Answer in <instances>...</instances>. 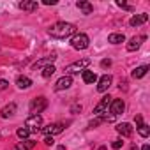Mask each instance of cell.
Segmentation results:
<instances>
[{
  "label": "cell",
  "instance_id": "6da1fadb",
  "mask_svg": "<svg viewBox=\"0 0 150 150\" xmlns=\"http://www.w3.org/2000/svg\"><path fill=\"white\" fill-rule=\"evenodd\" d=\"M48 34L55 39H65L69 35H74L76 34V25L72 23H65V21H58L55 25H51L48 28Z\"/></svg>",
  "mask_w": 150,
  "mask_h": 150
},
{
  "label": "cell",
  "instance_id": "7a4b0ae2",
  "mask_svg": "<svg viewBox=\"0 0 150 150\" xmlns=\"http://www.w3.org/2000/svg\"><path fill=\"white\" fill-rule=\"evenodd\" d=\"M88 44H90V39H88V35L83 34V32L74 34V35L71 37V46H72L74 50H87Z\"/></svg>",
  "mask_w": 150,
  "mask_h": 150
},
{
  "label": "cell",
  "instance_id": "3957f363",
  "mask_svg": "<svg viewBox=\"0 0 150 150\" xmlns=\"http://www.w3.org/2000/svg\"><path fill=\"white\" fill-rule=\"evenodd\" d=\"M88 65H90V58H81V60H78V62H74V64H69V65L65 67V76H71V74H78L80 71L83 72L85 67H88Z\"/></svg>",
  "mask_w": 150,
  "mask_h": 150
},
{
  "label": "cell",
  "instance_id": "277c9868",
  "mask_svg": "<svg viewBox=\"0 0 150 150\" xmlns=\"http://www.w3.org/2000/svg\"><path fill=\"white\" fill-rule=\"evenodd\" d=\"M25 127L30 131V132H39L42 129V117L41 115H30L27 120H25Z\"/></svg>",
  "mask_w": 150,
  "mask_h": 150
},
{
  "label": "cell",
  "instance_id": "5b68a950",
  "mask_svg": "<svg viewBox=\"0 0 150 150\" xmlns=\"http://www.w3.org/2000/svg\"><path fill=\"white\" fill-rule=\"evenodd\" d=\"M46 108H48V99H46L44 96L35 97V99H32V103H30V113H32V115H39V113L44 111Z\"/></svg>",
  "mask_w": 150,
  "mask_h": 150
},
{
  "label": "cell",
  "instance_id": "8992f818",
  "mask_svg": "<svg viewBox=\"0 0 150 150\" xmlns=\"http://www.w3.org/2000/svg\"><path fill=\"white\" fill-rule=\"evenodd\" d=\"M111 97L110 96H104L101 101H99V104L94 108V115H97V117H103L104 113H108V110H110V104H111Z\"/></svg>",
  "mask_w": 150,
  "mask_h": 150
},
{
  "label": "cell",
  "instance_id": "52a82bcc",
  "mask_svg": "<svg viewBox=\"0 0 150 150\" xmlns=\"http://www.w3.org/2000/svg\"><path fill=\"white\" fill-rule=\"evenodd\" d=\"M64 129H65V124H62V122H57V124H50L48 127H42L41 131H42L46 136H53V134H60Z\"/></svg>",
  "mask_w": 150,
  "mask_h": 150
},
{
  "label": "cell",
  "instance_id": "ba28073f",
  "mask_svg": "<svg viewBox=\"0 0 150 150\" xmlns=\"http://www.w3.org/2000/svg\"><path fill=\"white\" fill-rule=\"evenodd\" d=\"M124 110H125V103H124L122 99H113V101H111V104H110V111H111V115L118 117V115L124 113Z\"/></svg>",
  "mask_w": 150,
  "mask_h": 150
},
{
  "label": "cell",
  "instance_id": "9c48e42d",
  "mask_svg": "<svg viewBox=\"0 0 150 150\" xmlns=\"http://www.w3.org/2000/svg\"><path fill=\"white\" fill-rule=\"evenodd\" d=\"M57 60V55L53 53V55H50V57H42V58H39L34 65H32V69H44V67H48V65H53V62Z\"/></svg>",
  "mask_w": 150,
  "mask_h": 150
},
{
  "label": "cell",
  "instance_id": "30bf717a",
  "mask_svg": "<svg viewBox=\"0 0 150 150\" xmlns=\"http://www.w3.org/2000/svg\"><path fill=\"white\" fill-rule=\"evenodd\" d=\"M71 85H72V78H71V76H65V74H64L62 78L57 80V83H55V90H57V92H60V90H67Z\"/></svg>",
  "mask_w": 150,
  "mask_h": 150
},
{
  "label": "cell",
  "instance_id": "8fae6325",
  "mask_svg": "<svg viewBox=\"0 0 150 150\" xmlns=\"http://www.w3.org/2000/svg\"><path fill=\"white\" fill-rule=\"evenodd\" d=\"M145 39H146V35H134V37H131L129 42H127V51H136Z\"/></svg>",
  "mask_w": 150,
  "mask_h": 150
},
{
  "label": "cell",
  "instance_id": "7c38bea8",
  "mask_svg": "<svg viewBox=\"0 0 150 150\" xmlns=\"http://www.w3.org/2000/svg\"><path fill=\"white\" fill-rule=\"evenodd\" d=\"M111 81H113L111 74H104V76H101V80L97 81V90L99 92H106L111 87Z\"/></svg>",
  "mask_w": 150,
  "mask_h": 150
},
{
  "label": "cell",
  "instance_id": "4fadbf2b",
  "mask_svg": "<svg viewBox=\"0 0 150 150\" xmlns=\"http://www.w3.org/2000/svg\"><path fill=\"white\" fill-rule=\"evenodd\" d=\"M148 21V14L146 13H141V14H134L131 20H129V25L131 27H141L143 23Z\"/></svg>",
  "mask_w": 150,
  "mask_h": 150
},
{
  "label": "cell",
  "instance_id": "5bb4252c",
  "mask_svg": "<svg viewBox=\"0 0 150 150\" xmlns=\"http://www.w3.org/2000/svg\"><path fill=\"white\" fill-rule=\"evenodd\" d=\"M115 129H117V132H118L120 136H124V138H129V136H132V125H131V124H127V122H122V124H118Z\"/></svg>",
  "mask_w": 150,
  "mask_h": 150
},
{
  "label": "cell",
  "instance_id": "9a60e30c",
  "mask_svg": "<svg viewBox=\"0 0 150 150\" xmlns=\"http://www.w3.org/2000/svg\"><path fill=\"white\" fill-rule=\"evenodd\" d=\"M18 6H20V9H23V11H28V13H32V11H37V7H39V4L35 2V0H23V2H20Z\"/></svg>",
  "mask_w": 150,
  "mask_h": 150
},
{
  "label": "cell",
  "instance_id": "2e32d148",
  "mask_svg": "<svg viewBox=\"0 0 150 150\" xmlns=\"http://www.w3.org/2000/svg\"><path fill=\"white\" fill-rule=\"evenodd\" d=\"M35 145H37V141H34V139H23V141L16 143V146L13 150H32Z\"/></svg>",
  "mask_w": 150,
  "mask_h": 150
},
{
  "label": "cell",
  "instance_id": "e0dca14e",
  "mask_svg": "<svg viewBox=\"0 0 150 150\" xmlns=\"http://www.w3.org/2000/svg\"><path fill=\"white\" fill-rule=\"evenodd\" d=\"M14 113H16V104L14 103H9L7 106H4L2 110H0V117H2V118H9Z\"/></svg>",
  "mask_w": 150,
  "mask_h": 150
},
{
  "label": "cell",
  "instance_id": "ac0fdd59",
  "mask_svg": "<svg viewBox=\"0 0 150 150\" xmlns=\"http://www.w3.org/2000/svg\"><path fill=\"white\" fill-rule=\"evenodd\" d=\"M76 7H78L83 14H92V11H94V6H92L90 2H85V0H78V2H76Z\"/></svg>",
  "mask_w": 150,
  "mask_h": 150
},
{
  "label": "cell",
  "instance_id": "d6986e66",
  "mask_svg": "<svg viewBox=\"0 0 150 150\" xmlns=\"http://www.w3.org/2000/svg\"><path fill=\"white\" fill-rule=\"evenodd\" d=\"M81 78H83V81L85 83H96L97 81V74L94 72V71H88V69H85L83 72H81Z\"/></svg>",
  "mask_w": 150,
  "mask_h": 150
},
{
  "label": "cell",
  "instance_id": "ffe728a7",
  "mask_svg": "<svg viewBox=\"0 0 150 150\" xmlns=\"http://www.w3.org/2000/svg\"><path fill=\"white\" fill-rule=\"evenodd\" d=\"M108 42L110 44H122V42H125V35L124 34H110Z\"/></svg>",
  "mask_w": 150,
  "mask_h": 150
},
{
  "label": "cell",
  "instance_id": "44dd1931",
  "mask_svg": "<svg viewBox=\"0 0 150 150\" xmlns=\"http://www.w3.org/2000/svg\"><path fill=\"white\" fill-rule=\"evenodd\" d=\"M16 85L20 87V88H30L32 87V80L30 78H27V76H18V80H16Z\"/></svg>",
  "mask_w": 150,
  "mask_h": 150
},
{
  "label": "cell",
  "instance_id": "7402d4cb",
  "mask_svg": "<svg viewBox=\"0 0 150 150\" xmlns=\"http://www.w3.org/2000/svg\"><path fill=\"white\" fill-rule=\"evenodd\" d=\"M146 72H148V65H141V67H136V69L132 71V78L139 80V78H143V76H145Z\"/></svg>",
  "mask_w": 150,
  "mask_h": 150
},
{
  "label": "cell",
  "instance_id": "603a6c76",
  "mask_svg": "<svg viewBox=\"0 0 150 150\" xmlns=\"http://www.w3.org/2000/svg\"><path fill=\"white\" fill-rule=\"evenodd\" d=\"M138 134H139L141 138H148V134H150V127H148L146 124L138 125Z\"/></svg>",
  "mask_w": 150,
  "mask_h": 150
},
{
  "label": "cell",
  "instance_id": "cb8c5ba5",
  "mask_svg": "<svg viewBox=\"0 0 150 150\" xmlns=\"http://www.w3.org/2000/svg\"><path fill=\"white\" fill-rule=\"evenodd\" d=\"M55 71H57V69H55V65H48V67H44V69H42V72H41V74H42V78H51L53 74H55Z\"/></svg>",
  "mask_w": 150,
  "mask_h": 150
},
{
  "label": "cell",
  "instance_id": "d4e9b609",
  "mask_svg": "<svg viewBox=\"0 0 150 150\" xmlns=\"http://www.w3.org/2000/svg\"><path fill=\"white\" fill-rule=\"evenodd\" d=\"M16 134H18V138L23 141V139H28V136H30V131H28L27 127H20V129L16 131Z\"/></svg>",
  "mask_w": 150,
  "mask_h": 150
},
{
  "label": "cell",
  "instance_id": "484cf974",
  "mask_svg": "<svg viewBox=\"0 0 150 150\" xmlns=\"http://www.w3.org/2000/svg\"><path fill=\"white\" fill-rule=\"evenodd\" d=\"M117 6H118V7H122V9H125V11H132V7H131L129 4H125L124 0H117Z\"/></svg>",
  "mask_w": 150,
  "mask_h": 150
},
{
  "label": "cell",
  "instance_id": "4316f807",
  "mask_svg": "<svg viewBox=\"0 0 150 150\" xmlns=\"http://www.w3.org/2000/svg\"><path fill=\"white\" fill-rule=\"evenodd\" d=\"M99 124H103V118H101V117H99V118H94V120H90L88 127H92V129H94V127H97Z\"/></svg>",
  "mask_w": 150,
  "mask_h": 150
},
{
  "label": "cell",
  "instance_id": "83f0119b",
  "mask_svg": "<svg viewBox=\"0 0 150 150\" xmlns=\"http://www.w3.org/2000/svg\"><path fill=\"white\" fill-rule=\"evenodd\" d=\"M122 145H124V141H122V139H115V141L111 143V146H113L115 150H118V148H122Z\"/></svg>",
  "mask_w": 150,
  "mask_h": 150
},
{
  "label": "cell",
  "instance_id": "f1b7e54d",
  "mask_svg": "<svg viewBox=\"0 0 150 150\" xmlns=\"http://www.w3.org/2000/svg\"><path fill=\"white\" fill-rule=\"evenodd\" d=\"M53 143H55V141H53V136H46V138H44V145H46V146H51Z\"/></svg>",
  "mask_w": 150,
  "mask_h": 150
},
{
  "label": "cell",
  "instance_id": "f546056e",
  "mask_svg": "<svg viewBox=\"0 0 150 150\" xmlns=\"http://www.w3.org/2000/svg\"><path fill=\"white\" fill-rule=\"evenodd\" d=\"M110 65H111V60H110V58H104V60L101 62V67H104V69L110 67Z\"/></svg>",
  "mask_w": 150,
  "mask_h": 150
},
{
  "label": "cell",
  "instance_id": "4dcf8cb0",
  "mask_svg": "<svg viewBox=\"0 0 150 150\" xmlns=\"http://www.w3.org/2000/svg\"><path fill=\"white\" fill-rule=\"evenodd\" d=\"M71 111H72V113H78V111H81V104H72Z\"/></svg>",
  "mask_w": 150,
  "mask_h": 150
},
{
  "label": "cell",
  "instance_id": "1f68e13d",
  "mask_svg": "<svg viewBox=\"0 0 150 150\" xmlns=\"http://www.w3.org/2000/svg\"><path fill=\"white\" fill-rule=\"evenodd\" d=\"M134 122H136V125H141V124H143V118H141V115H136V117H134Z\"/></svg>",
  "mask_w": 150,
  "mask_h": 150
},
{
  "label": "cell",
  "instance_id": "d6a6232c",
  "mask_svg": "<svg viewBox=\"0 0 150 150\" xmlns=\"http://www.w3.org/2000/svg\"><path fill=\"white\" fill-rule=\"evenodd\" d=\"M7 85H9V83H7L6 80H0V90H6V88H7Z\"/></svg>",
  "mask_w": 150,
  "mask_h": 150
},
{
  "label": "cell",
  "instance_id": "836d02e7",
  "mask_svg": "<svg viewBox=\"0 0 150 150\" xmlns=\"http://www.w3.org/2000/svg\"><path fill=\"white\" fill-rule=\"evenodd\" d=\"M42 4H44V6H55L57 0H42Z\"/></svg>",
  "mask_w": 150,
  "mask_h": 150
},
{
  "label": "cell",
  "instance_id": "e575fe53",
  "mask_svg": "<svg viewBox=\"0 0 150 150\" xmlns=\"http://www.w3.org/2000/svg\"><path fill=\"white\" fill-rule=\"evenodd\" d=\"M141 150H150V145H148V143H146V145H143V146H141Z\"/></svg>",
  "mask_w": 150,
  "mask_h": 150
},
{
  "label": "cell",
  "instance_id": "d590c367",
  "mask_svg": "<svg viewBox=\"0 0 150 150\" xmlns=\"http://www.w3.org/2000/svg\"><path fill=\"white\" fill-rule=\"evenodd\" d=\"M58 150H67V148H65L64 145H60V146H58Z\"/></svg>",
  "mask_w": 150,
  "mask_h": 150
},
{
  "label": "cell",
  "instance_id": "8d00e7d4",
  "mask_svg": "<svg viewBox=\"0 0 150 150\" xmlns=\"http://www.w3.org/2000/svg\"><path fill=\"white\" fill-rule=\"evenodd\" d=\"M131 150H138V146H136V145H132V146H131Z\"/></svg>",
  "mask_w": 150,
  "mask_h": 150
}]
</instances>
